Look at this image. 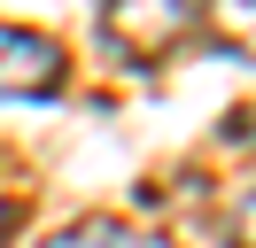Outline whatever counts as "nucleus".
I'll return each mask as SVG.
<instances>
[{
  "instance_id": "nucleus-3",
  "label": "nucleus",
  "mask_w": 256,
  "mask_h": 248,
  "mask_svg": "<svg viewBox=\"0 0 256 248\" xmlns=\"http://www.w3.org/2000/svg\"><path fill=\"white\" fill-rule=\"evenodd\" d=\"M47 248H163L156 232H132V225H116V217H78L70 232H54Z\"/></svg>"
},
{
  "instance_id": "nucleus-6",
  "label": "nucleus",
  "mask_w": 256,
  "mask_h": 248,
  "mask_svg": "<svg viewBox=\"0 0 256 248\" xmlns=\"http://www.w3.org/2000/svg\"><path fill=\"white\" fill-rule=\"evenodd\" d=\"M0 225H8V194H0Z\"/></svg>"
},
{
  "instance_id": "nucleus-1",
  "label": "nucleus",
  "mask_w": 256,
  "mask_h": 248,
  "mask_svg": "<svg viewBox=\"0 0 256 248\" xmlns=\"http://www.w3.org/2000/svg\"><path fill=\"white\" fill-rule=\"evenodd\" d=\"M62 46L47 31H8L0 24V101H39V93L62 86Z\"/></svg>"
},
{
  "instance_id": "nucleus-2",
  "label": "nucleus",
  "mask_w": 256,
  "mask_h": 248,
  "mask_svg": "<svg viewBox=\"0 0 256 248\" xmlns=\"http://www.w3.org/2000/svg\"><path fill=\"white\" fill-rule=\"evenodd\" d=\"M101 24H109V39H124V46H163V39H186L194 31V8H163V16H124V8H109L101 16Z\"/></svg>"
},
{
  "instance_id": "nucleus-5",
  "label": "nucleus",
  "mask_w": 256,
  "mask_h": 248,
  "mask_svg": "<svg viewBox=\"0 0 256 248\" xmlns=\"http://www.w3.org/2000/svg\"><path fill=\"white\" fill-rule=\"evenodd\" d=\"M218 24H225V31H233V39H240V46H256V8H218Z\"/></svg>"
},
{
  "instance_id": "nucleus-4",
  "label": "nucleus",
  "mask_w": 256,
  "mask_h": 248,
  "mask_svg": "<svg viewBox=\"0 0 256 248\" xmlns=\"http://www.w3.org/2000/svg\"><path fill=\"white\" fill-rule=\"evenodd\" d=\"M225 248H256V186L233 202V217H225Z\"/></svg>"
}]
</instances>
